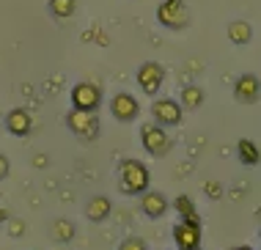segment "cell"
<instances>
[{
  "label": "cell",
  "instance_id": "cell-1",
  "mask_svg": "<svg viewBox=\"0 0 261 250\" xmlns=\"http://www.w3.org/2000/svg\"><path fill=\"white\" fill-rule=\"evenodd\" d=\"M118 187H121L124 195H143L151 184V173L149 168L140 160H124L121 168H118Z\"/></svg>",
  "mask_w": 261,
  "mask_h": 250
},
{
  "label": "cell",
  "instance_id": "cell-2",
  "mask_svg": "<svg viewBox=\"0 0 261 250\" xmlns=\"http://www.w3.org/2000/svg\"><path fill=\"white\" fill-rule=\"evenodd\" d=\"M157 19L165 28H171V31H181V28H187L190 11H187L185 0H165V3H160Z\"/></svg>",
  "mask_w": 261,
  "mask_h": 250
},
{
  "label": "cell",
  "instance_id": "cell-3",
  "mask_svg": "<svg viewBox=\"0 0 261 250\" xmlns=\"http://www.w3.org/2000/svg\"><path fill=\"white\" fill-rule=\"evenodd\" d=\"M66 127L72 130L80 140H94L99 135V118L96 113H86V110H72L66 116Z\"/></svg>",
  "mask_w": 261,
  "mask_h": 250
},
{
  "label": "cell",
  "instance_id": "cell-4",
  "mask_svg": "<svg viewBox=\"0 0 261 250\" xmlns=\"http://www.w3.org/2000/svg\"><path fill=\"white\" fill-rule=\"evenodd\" d=\"M176 250H201V223L198 220H179L173 226Z\"/></svg>",
  "mask_w": 261,
  "mask_h": 250
},
{
  "label": "cell",
  "instance_id": "cell-5",
  "mask_svg": "<svg viewBox=\"0 0 261 250\" xmlns=\"http://www.w3.org/2000/svg\"><path fill=\"white\" fill-rule=\"evenodd\" d=\"M140 140H143V148L151 157H165L168 152H171V138H168V132L157 124H143L140 127Z\"/></svg>",
  "mask_w": 261,
  "mask_h": 250
},
{
  "label": "cell",
  "instance_id": "cell-6",
  "mask_svg": "<svg viewBox=\"0 0 261 250\" xmlns=\"http://www.w3.org/2000/svg\"><path fill=\"white\" fill-rule=\"evenodd\" d=\"M72 105L74 110H86V113H96V107L102 105V91L94 83H77L72 88Z\"/></svg>",
  "mask_w": 261,
  "mask_h": 250
},
{
  "label": "cell",
  "instance_id": "cell-7",
  "mask_svg": "<svg viewBox=\"0 0 261 250\" xmlns=\"http://www.w3.org/2000/svg\"><path fill=\"white\" fill-rule=\"evenodd\" d=\"M151 116L157 127H176L181 121V105L173 99H157L151 105Z\"/></svg>",
  "mask_w": 261,
  "mask_h": 250
},
{
  "label": "cell",
  "instance_id": "cell-8",
  "mask_svg": "<svg viewBox=\"0 0 261 250\" xmlns=\"http://www.w3.org/2000/svg\"><path fill=\"white\" fill-rule=\"evenodd\" d=\"M110 113H113V118H116V121L129 124V121L138 118L140 105H138V99L132 96V94H116V96L110 99Z\"/></svg>",
  "mask_w": 261,
  "mask_h": 250
},
{
  "label": "cell",
  "instance_id": "cell-9",
  "mask_svg": "<svg viewBox=\"0 0 261 250\" xmlns=\"http://www.w3.org/2000/svg\"><path fill=\"white\" fill-rule=\"evenodd\" d=\"M162 80H165V69H162L160 63L149 61V63H143V66L138 69V85L146 91V94H151V96L157 94Z\"/></svg>",
  "mask_w": 261,
  "mask_h": 250
},
{
  "label": "cell",
  "instance_id": "cell-10",
  "mask_svg": "<svg viewBox=\"0 0 261 250\" xmlns=\"http://www.w3.org/2000/svg\"><path fill=\"white\" fill-rule=\"evenodd\" d=\"M168 198L162 195L160 190H146L143 195H140V212L146 214V217H151V220H160V217H165L168 214Z\"/></svg>",
  "mask_w": 261,
  "mask_h": 250
},
{
  "label": "cell",
  "instance_id": "cell-11",
  "mask_svg": "<svg viewBox=\"0 0 261 250\" xmlns=\"http://www.w3.org/2000/svg\"><path fill=\"white\" fill-rule=\"evenodd\" d=\"M234 96L239 99V102H245V105L256 102V99L261 96V83H258V77H256V74H242V77L237 80V85H234Z\"/></svg>",
  "mask_w": 261,
  "mask_h": 250
},
{
  "label": "cell",
  "instance_id": "cell-12",
  "mask_svg": "<svg viewBox=\"0 0 261 250\" xmlns=\"http://www.w3.org/2000/svg\"><path fill=\"white\" fill-rule=\"evenodd\" d=\"M110 212H113V204H110L108 195H94L86 204V217L91 223H105V220L110 217Z\"/></svg>",
  "mask_w": 261,
  "mask_h": 250
},
{
  "label": "cell",
  "instance_id": "cell-13",
  "mask_svg": "<svg viewBox=\"0 0 261 250\" xmlns=\"http://www.w3.org/2000/svg\"><path fill=\"white\" fill-rule=\"evenodd\" d=\"M31 127H33V121L22 107H17V110H11L9 116H6V130H9L11 135H17V138L31 135Z\"/></svg>",
  "mask_w": 261,
  "mask_h": 250
},
{
  "label": "cell",
  "instance_id": "cell-14",
  "mask_svg": "<svg viewBox=\"0 0 261 250\" xmlns=\"http://www.w3.org/2000/svg\"><path fill=\"white\" fill-rule=\"evenodd\" d=\"M74 234H77V228H74L72 220H66V217L53 220V226H50V237H53L55 242L66 245V242H72V239H74Z\"/></svg>",
  "mask_w": 261,
  "mask_h": 250
},
{
  "label": "cell",
  "instance_id": "cell-15",
  "mask_svg": "<svg viewBox=\"0 0 261 250\" xmlns=\"http://www.w3.org/2000/svg\"><path fill=\"white\" fill-rule=\"evenodd\" d=\"M237 157H239L242 165H258V162H261V152L256 148V143L248 140V138H242L237 143Z\"/></svg>",
  "mask_w": 261,
  "mask_h": 250
},
{
  "label": "cell",
  "instance_id": "cell-16",
  "mask_svg": "<svg viewBox=\"0 0 261 250\" xmlns=\"http://www.w3.org/2000/svg\"><path fill=\"white\" fill-rule=\"evenodd\" d=\"M173 209L179 214V220H198V209H195L190 195H176L173 198Z\"/></svg>",
  "mask_w": 261,
  "mask_h": 250
},
{
  "label": "cell",
  "instance_id": "cell-17",
  "mask_svg": "<svg viewBox=\"0 0 261 250\" xmlns=\"http://www.w3.org/2000/svg\"><path fill=\"white\" fill-rule=\"evenodd\" d=\"M201 102H203V91L198 85H185V88H181V107L195 110V107H201Z\"/></svg>",
  "mask_w": 261,
  "mask_h": 250
},
{
  "label": "cell",
  "instance_id": "cell-18",
  "mask_svg": "<svg viewBox=\"0 0 261 250\" xmlns=\"http://www.w3.org/2000/svg\"><path fill=\"white\" fill-rule=\"evenodd\" d=\"M228 36L234 44H248L250 41V25L248 22H231L228 25Z\"/></svg>",
  "mask_w": 261,
  "mask_h": 250
},
{
  "label": "cell",
  "instance_id": "cell-19",
  "mask_svg": "<svg viewBox=\"0 0 261 250\" xmlns=\"http://www.w3.org/2000/svg\"><path fill=\"white\" fill-rule=\"evenodd\" d=\"M50 11L58 19H66L74 14V0H50Z\"/></svg>",
  "mask_w": 261,
  "mask_h": 250
},
{
  "label": "cell",
  "instance_id": "cell-20",
  "mask_svg": "<svg viewBox=\"0 0 261 250\" xmlns=\"http://www.w3.org/2000/svg\"><path fill=\"white\" fill-rule=\"evenodd\" d=\"M118 250H149V245H146V239H140V237H126L121 245H118Z\"/></svg>",
  "mask_w": 261,
  "mask_h": 250
},
{
  "label": "cell",
  "instance_id": "cell-21",
  "mask_svg": "<svg viewBox=\"0 0 261 250\" xmlns=\"http://www.w3.org/2000/svg\"><path fill=\"white\" fill-rule=\"evenodd\" d=\"M9 234H11V237H22V234H25V223H22V220H17V217L9 220Z\"/></svg>",
  "mask_w": 261,
  "mask_h": 250
},
{
  "label": "cell",
  "instance_id": "cell-22",
  "mask_svg": "<svg viewBox=\"0 0 261 250\" xmlns=\"http://www.w3.org/2000/svg\"><path fill=\"white\" fill-rule=\"evenodd\" d=\"M203 190H206V195L215 198V201L223 195V192H220V184H217V182H206V184H203Z\"/></svg>",
  "mask_w": 261,
  "mask_h": 250
},
{
  "label": "cell",
  "instance_id": "cell-23",
  "mask_svg": "<svg viewBox=\"0 0 261 250\" xmlns=\"http://www.w3.org/2000/svg\"><path fill=\"white\" fill-rule=\"evenodd\" d=\"M9 170H11V165H9V160H6L3 154H0V182H3L6 176H9Z\"/></svg>",
  "mask_w": 261,
  "mask_h": 250
},
{
  "label": "cell",
  "instance_id": "cell-24",
  "mask_svg": "<svg viewBox=\"0 0 261 250\" xmlns=\"http://www.w3.org/2000/svg\"><path fill=\"white\" fill-rule=\"evenodd\" d=\"M228 250H253L250 245H237V247H228Z\"/></svg>",
  "mask_w": 261,
  "mask_h": 250
},
{
  "label": "cell",
  "instance_id": "cell-25",
  "mask_svg": "<svg viewBox=\"0 0 261 250\" xmlns=\"http://www.w3.org/2000/svg\"><path fill=\"white\" fill-rule=\"evenodd\" d=\"M3 220H6V214H3V212H0V223H3Z\"/></svg>",
  "mask_w": 261,
  "mask_h": 250
}]
</instances>
